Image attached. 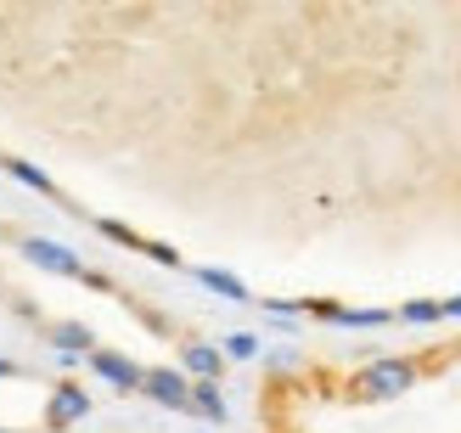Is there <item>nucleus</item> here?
Masks as SVG:
<instances>
[]
</instances>
